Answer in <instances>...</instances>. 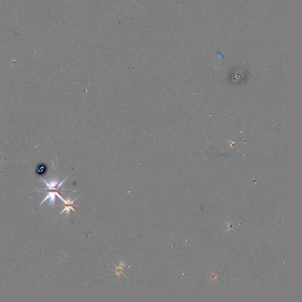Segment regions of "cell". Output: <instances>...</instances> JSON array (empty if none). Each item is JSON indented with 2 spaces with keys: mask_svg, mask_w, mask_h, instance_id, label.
Segmentation results:
<instances>
[{
  "mask_svg": "<svg viewBox=\"0 0 302 302\" xmlns=\"http://www.w3.org/2000/svg\"><path fill=\"white\" fill-rule=\"evenodd\" d=\"M46 171V167L43 165H40L39 167H37L36 171V172L39 174V175H41V174H43Z\"/></svg>",
  "mask_w": 302,
  "mask_h": 302,
  "instance_id": "3957f363",
  "label": "cell"
},
{
  "mask_svg": "<svg viewBox=\"0 0 302 302\" xmlns=\"http://www.w3.org/2000/svg\"><path fill=\"white\" fill-rule=\"evenodd\" d=\"M124 266H125L124 263V262H123V261H122V262H121L120 265H119V267H116V271H117L116 274V275H118V276H121V274H122V271H123V267H124Z\"/></svg>",
  "mask_w": 302,
  "mask_h": 302,
  "instance_id": "277c9868",
  "label": "cell"
},
{
  "mask_svg": "<svg viewBox=\"0 0 302 302\" xmlns=\"http://www.w3.org/2000/svg\"><path fill=\"white\" fill-rule=\"evenodd\" d=\"M73 210V211H75V210H74V208H73L72 207H64V210L61 211V212L60 214L63 213L64 211H66V212H67V213L69 214H70V210Z\"/></svg>",
  "mask_w": 302,
  "mask_h": 302,
  "instance_id": "5b68a950",
  "label": "cell"
},
{
  "mask_svg": "<svg viewBox=\"0 0 302 302\" xmlns=\"http://www.w3.org/2000/svg\"><path fill=\"white\" fill-rule=\"evenodd\" d=\"M41 180H42V181L44 182V183L46 185L47 188H46L45 189H56L55 188L56 186L57 188V185L59 184L58 180H53L52 181H50L47 182L45 181L43 179L41 178Z\"/></svg>",
  "mask_w": 302,
  "mask_h": 302,
  "instance_id": "7a4b0ae2",
  "label": "cell"
},
{
  "mask_svg": "<svg viewBox=\"0 0 302 302\" xmlns=\"http://www.w3.org/2000/svg\"><path fill=\"white\" fill-rule=\"evenodd\" d=\"M46 193H47V196L42 201V202L40 203V205H41V204H43L45 201H46L47 199H49V204L51 205H53L55 204V199H56V194L57 192H46V191H44Z\"/></svg>",
  "mask_w": 302,
  "mask_h": 302,
  "instance_id": "6da1fadb",
  "label": "cell"
}]
</instances>
